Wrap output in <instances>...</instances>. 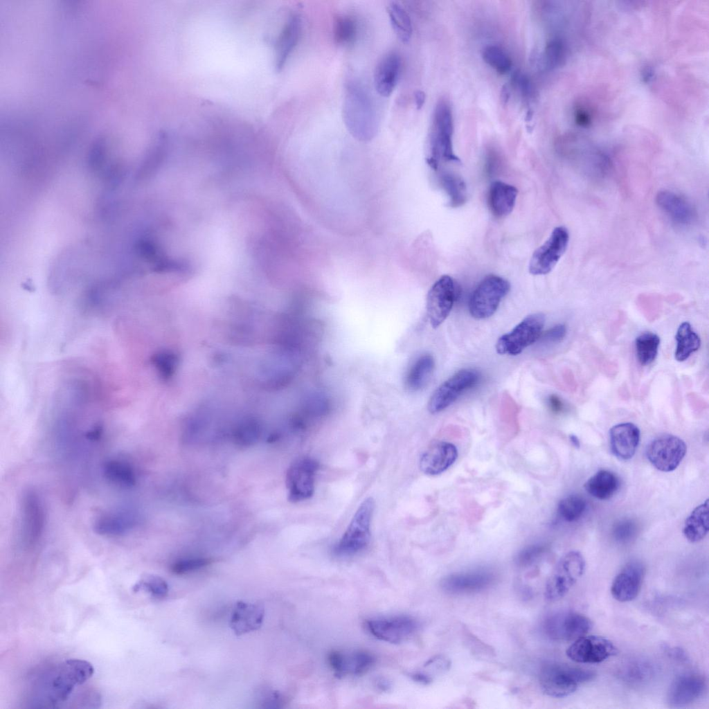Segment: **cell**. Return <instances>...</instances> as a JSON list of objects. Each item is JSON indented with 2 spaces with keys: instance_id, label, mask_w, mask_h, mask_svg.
<instances>
[{
  "instance_id": "cell-42",
  "label": "cell",
  "mask_w": 709,
  "mask_h": 709,
  "mask_svg": "<svg viewBox=\"0 0 709 709\" xmlns=\"http://www.w3.org/2000/svg\"><path fill=\"white\" fill-rule=\"evenodd\" d=\"M482 56L483 60L500 74H505L511 69V59L497 46H486L483 51Z\"/></svg>"
},
{
  "instance_id": "cell-40",
  "label": "cell",
  "mask_w": 709,
  "mask_h": 709,
  "mask_svg": "<svg viewBox=\"0 0 709 709\" xmlns=\"http://www.w3.org/2000/svg\"><path fill=\"white\" fill-rule=\"evenodd\" d=\"M586 508V500L580 495L572 494L562 499L557 506L559 517L566 522H573L583 515Z\"/></svg>"
},
{
  "instance_id": "cell-39",
  "label": "cell",
  "mask_w": 709,
  "mask_h": 709,
  "mask_svg": "<svg viewBox=\"0 0 709 709\" xmlns=\"http://www.w3.org/2000/svg\"><path fill=\"white\" fill-rule=\"evenodd\" d=\"M261 433L260 422L252 417H247L236 425L233 436L235 442L242 446H250L258 440Z\"/></svg>"
},
{
  "instance_id": "cell-8",
  "label": "cell",
  "mask_w": 709,
  "mask_h": 709,
  "mask_svg": "<svg viewBox=\"0 0 709 709\" xmlns=\"http://www.w3.org/2000/svg\"><path fill=\"white\" fill-rule=\"evenodd\" d=\"M545 324V316L541 313L527 316L510 332L502 335L496 343V350L500 354L515 356L539 339Z\"/></svg>"
},
{
  "instance_id": "cell-36",
  "label": "cell",
  "mask_w": 709,
  "mask_h": 709,
  "mask_svg": "<svg viewBox=\"0 0 709 709\" xmlns=\"http://www.w3.org/2000/svg\"><path fill=\"white\" fill-rule=\"evenodd\" d=\"M660 341V337L651 332H643L636 338V357L642 366H648L655 360Z\"/></svg>"
},
{
  "instance_id": "cell-24",
  "label": "cell",
  "mask_w": 709,
  "mask_h": 709,
  "mask_svg": "<svg viewBox=\"0 0 709 709\" xmlns=\"http://www.w3.org/2000/svg\"><path fill=\"white\" fill-rule=\"evenodd\" d=\"M640 432L631 422L620 423L609 431L611 451L620 460H627L635 454L640 442Z\"/></svg>"
},
{
  "instance_id": "cell-7",
  "label": "cell",
  "mask_w": 709,
  "mask_h": 709,
  "mask_svg": "<svg viewBox=\"0 0 709 709\" xmlns=\"http://www.w3.org/2000/svg\"><path fill=\"white\" fill-rule=\"evenodd\" d=\"M510 289V284L506 279L496 275L486 276L471 295L469 302L471 315L477 319L491 316Z\"/></svg>"
},
{
  "instance_id": "cell-52",
  "label": "cell",
  "mask_w": 709,
  "mask_h": 709,
  "mask_svg": "<svg viewBox=\"0 0 709 709\" xmlns=\"http://www.w3.org/2000/svg\"><path fill=\"white\" fill-rule=\"evenodd\" d=\"M414 97L417 109H422L426 100L425 93L423 91L418 90L415 92Z\"/></svg>"
},
{
  "instance_id": "cell-55",
  "label": "cell",
  "mask_w": 709,
  "mask_h": 709,
  "mask_svg": "<svg viewBox=\"0 0 709 709\" xmlns=\"http://www.w3.org/2000/svg\"><path fill=\"white\" fill-rule=\"evenodd\" d=\"M569 438H570V440H571V443L573 444V445L574 447H575L577 448L580 447V440L578 439V438L576 436L571 435L569 436Z\"/></svg>"
},
{
  "instance_id": "cell-14",
  "label": "cell",
  "mask_w": 709,
  "mask_h": 709,
  "mask_svg": "<svg viewBox=\"0 0 709 709\" xmlns=\"http://www.w3.org/2000/svg\"><path fill=\"white\" fill-rule=\"evenodd\" d=\"M365 627L378 640L395 644L413 636L419 628V622L413 617L399 615L370 618L365 622Z\"/></svg>"
},
{
  "instance_id": "cell-35",
  "label": "cell",
  "mask_w": 709,
  "mask_h": 709,
  "mask_svg": "<svg viewBox=\"0 0 709 709\" xmlns=\"http://www.w3.org/2000/svg\"><path fill=\"white\" fill-rule=\"evenodd\" d=\"M387 12L394 32L403 43H407L412 35L411 18L402 6L395 1L389 2Z\"/></svg>"
},
{
  "instance_id": "cell-43",
  "label": "cell",
  "mask_w": 709,
  "mask_h": 709,
  "mask_svg": "<svg viewBox=\"0 0 709 709\" xmlns=\"http://www.w3.org/2000/svg\"><path fill=\"white\" fill-rule=\"evenodd\" d=\"M638 526L636 523L629 519L619 521L614 526L613 536L616 541L620 543H627L634 538L637 534Z\"/></svg>"
},
{
  "instance_id": "cell-3",
  "label": "cell",
  "mask_w": 709,
  "mask_h": 709,
  "mask_svg": "<svg viewBox=\"0 0 709 709\" xmlns=\"http://www.w3.org/2000/svg\"><path fill=\"white\" fill-rule=\"evenodd\" d=\"M452 133L453 119L450 107L445 101H439L433 112L429 152L426 159L427 164L433 170H438L441 161L460 162L453 150Z\"/></svg>"
},
{
  "instance_id": "cell-10",
  "label": "cell",
  "mask_w": 709,
  "mask_h": 709,
  "mask_svg": "<svg viewBox=\"0 0 709 709\" xmlns=\"http://www.w3.org/2000/svg\"><path fill=\"white\" fill-rule=\"evenodd\" d=\"M686 445L680 438L663 434L652 440L646 448V456L658 470L669 472L680 465L686 454Z\"/></svg>"
},
{
  "instance_id": "cell-9",
  "label": "cell",
  "mask_w": 709,
  "mask_h": 709,
  "mask_svg": "<svg viewBox=\"0 0 709 709\" xmlns=\"http://www.w3.org/2000/svg\"><path fill=\"white\" fill-rule=\"evenodd\" d=\"M480 373L471 368L462 369L447 379L433 392L428 403L432 414L440 413L451 405L463 393L476 386Z\"/></svg>"
},
{
  "instance_id": "cell-31",
  "label": "cell",
  "mask_w": 709,
  "mask_h": 709,
  "mask_svg": "<svg viewBox=\"0 0 709 709\" xmlns=\"http://www.w3.org/2000/svg\"><path fill=\"white\" fill-rule=\"evenodd\" d=\"M708 500L697 506L685 521L683 533L692 543L702 540L708 534Z\"/></svg>"
},
{
  "instance_id": "cell-20",
  "label": "cell",
  "mask_w": 709,
  "mask_h": 709,
  "mask_svg": "<svg viewBox=\"0 0 709 709\" xmlns=\"http://www.w3.org/2000/svg\"><path fill=\"white\" fill-rule=\"evenodd\" d=\"M327 661L335 676L340 678L349 674H364L374 665L375 658L370 652L365 650L350 653L332 651L329 654Z\"/></svg>"
},
{
  "instance_id": "cell-15",
  "label": "cell",
  "mask_w": 709,
  "mask_h": 709,
  "mask_svg": "<svg viewBox=\"0 0 709 709\" xmlns=\"http://www.w3.org/2000/svg\"><path fill=\"white\" fill-rule=\"evenodd\" d=\"M456 296L453 278L441 276L431 287L427 297V313L431 326L438 327L449 316Z\"/></svg>"
},
{
  "instance_id": "cell-46",
  "label": "cell",
  "mask_w": 709,
  "mask_h": 709,
  "mask_svg": "<svg viewBox=\"0 0 709 709\" xmlns=\"http://www.w3.org/2000/svg\"><path fill=\"white\" fill-rule=\"evenodd\" d=\"M562 50L563 46L559 40L553 39L546 44L544 61L548 68H553L557 65L562 55Z\"/></svg>"
},
{
  "instance_id": "cell-56",
  "label": "cell",
  "mask_w": 709,
  "mask_h": 709,
  "mask_svg": "<svg viewBox=\"0 0 709 709\" xmlns=\"http://www.w3.org/2000/svg\"><path fill=\"white\" fill-rule=\"evenodd\" d=\"M533 116V111L532 109H529L526 113V120L530 122Z\"/></svg>"
},
{
  "instance_id": "cell-49",
  "label": "cell",
  "mask_w": 709,
  "mask_h": 709,
  "mask_svg": "<svg viewBox=\"0 0 709 709\" xmlns=\"http://www.w3.org/2000/svg\"><path fill=\"white\" fill-rule=\"evenodd\" d=\"M549 409L554 413H562L564 409V404L562 399L555 394L548 395L546 400Z\"/></svg>"
},
{
  "instance_id": "cell-53",
  "label": "cell",
  "mask_w": 709,
  "mask_h": 709,
  "mask_svg": "<svg viewBox=\"0 0 709 709\" xmlns=\"http://www.w3.org/2000/svg\"><path fill=\"white\" fill-rule=\"evenodd\" d=\"M668 653L674 658H676L677 660H679L681 661H685L687 659V656L685 655V653L682 649H681L679 648L674 647V648H672L671 649H669Z\"/></svg>"
},
{
  "instance_id": "cell-2",
  "label": "cell",
  "mask_w": 709,
  "mask_h": 709,
  "mask_svg": "<svg viewBox=\"0 0 709 709\" xmlns=\"http://www.w3.org/2000/svg\"><path fill=\"white\" fill-rule=\"evenodd\" d=\"M343 119L348 132L361 141L371 140L377 131L375 108L365 88L354 80L345 86Z\"/></svg>"
},
{
  "instance_id": "cell-28",
  "label": "cell",
  "mask_w": 709,
  "mask_h": 709,
  "mask_svg": "<svg viewBox=\"0 0 709 709\" xmlns=\"http://www.w3.org/2000/svg\"><path fill=\"white\" fill-rule=\"evenodd\" d=\"M518 190L508 183L496 181L491 183L487 195L490 212L496 217L509 215L515 205Z\"/></svg>"
},
{
  "instance_id": "cell-37",
  "label": "cell",
  "mask_w": 709,
  "mask_h": 709,
  "mask_svg": "<svg viewBox=\"0 0 709 709\" xmlns=\"http://www.w3.org/2000/svg\"><path fill=\"white\" fill-rule=\"evenodd\" d=\"M440 184L449 197L451 207H459L467 200V187L463 179L451 172L442 173Z\"/></svg>"
},
{
  "instance_id": "cell-11",
  "label": "cell",
  "mask_w": 709,
  "mask_h": 709,
  "mask_svg": "<svg viewBox=\"0 0 709 709\" xmlns=\"http://www.w3.org/2000/svg\"><path fill=\"white\" fill-rule=\"evenodd\" d=\"M591 627L588 617L573 611L555 612L546 619L544 625L546 635L561 642L575 640L586 635Z\"/></svg>"
},
{
  "instance_id": "cell-29",
  "label": "cell",
  "mask_w": 709,
  "mask_h": 709,
  "mask_svg": "<svg viewBox=\"0 0 709 709\" xmlns=\"http://www.w3.org/2000/svg\"><path fill=\"white\" fill-rule=\"evenodd\" d=\"M435 361L430 354L418 357L409 368L404 379L406 388L412 392L423 389L433 373Z\"/></svg>"
},
{
  "instance_id": "cell-30",
  "label": "cell",
  "mask_w": 709,
  "mask_h": 709,
  "mask_svg": "<svg viewBox=\"0 0 709 709\" xmlns=\"http://www.w3.org/2000/svg\"><path fill=\"white\" fill-rule=\"evenodd\" d=\"M620 481L613 472L600 469L591 476L584 483L586 491L592 496L600 500L611 499L618 490Z\"/></svg>"
},
{
  "instance_id": "cell-54",
  "label": "cell",
  "mask_w": 709,
  "mask_h": 709,
  "mask_svg": "<svg viewBox=\"0 0 709 709\" xmlns=\"http://www.w3.org/2000/svg\"><path fill=\"white\" fill-rule=\"evenodd\" d=\"M510 90L507 85L503 86L501 91V100L503 105H505L510 98Z\"/></svg>"
},
{
  "instance_id": "cell-38",
  "label": "cell",
  "mask_w": 709,
  "mask_h": 709,
  "mask_svg": "<svg viewBox=\"0 0 709 709\" xmlns=\"http://www.w3.org/2000/svg\"><path fill=\"white\" fill-rule=\"evenodd\" d=\"M358 26L356 19L348 15H338L334 21L333 37L335 42L341 46L352 44L357 36Z\"/></svg>"
},
{
  "instance_id": "cell-16",
  "label": "cell",
  "mask_w": 709,
  "mask_h": 709,
  "mask_svg": "<svg viewBox=\"0 0 709 709\" xmlns=\"http://www.w3.org/2000/svg\"><path fill=\"white\" fill-rule=\"evenodd\" d=\"M21 537L28 546L37 544L42 536L45 525V511L42 501L35 491H26L21 501Z\"/></svg>"
},
{
  "instance_id": "cell-19",
  "label": "cell",
  "mask_w": 709,
  "mask_h": 709,
  "mask_svg": "<svg viewBox=\"0 0 709 709\" xmlns=\"http://www.w3.org/2000/svg\"><path fill=\"white\" fill-rule=\"evenodd\" d=\"M645 573V566L641 562L633 560L626 564L611 584L613 598L621 602L634 600L641 589Z\"/></svg>"
},
{
  "instance_id": "cell-22",
  "label": "cell",
  "mask_w": 709,
  "mask_h": 709,
  "mask_svg": "<svg viewBox=\"0 0 709 709\" xmlns=\"http://www.w3.org/2000/svg\"><path fill=\"white\" fill-rule=\"evenodd\" d=\"M138 523V515L131 510H120L104 512L94 520V532L104 536H119L126 534Z\"/></svg>"
},
{
  "instance_id": "cell-26",
  "label": "cell",
  "mask_w": 709,
  "mask_h": 709,
  "mask_svg": "<svg viewBox=\"0 0 709 709\" xmlns=\"http://www.w3.org/2000/svg\"><path fill=\"white\" fill-rule=\"evenodd\" d=\"M264 616L262 604L237 602L231 618V628L237 636L255 631L261 627Z\"/></svg>"
},
{
  "instance_id": "cell-6",
  "label": "cell",
  "mask_w": 709,
  "mask_h": 709,
  "mask_svg": "<svg viewBox=\"0 0 709 709\" xmlns=\"http://www.w3.org/2000/svg\"><path fill=\"white\" fill-rule=\"evenodd\" d=\"M585 560L578 551H570L558 562L548 579L544 595L548 601L562 598L580 579L585 570Z\"/></svg>"
},
{
  "instance_id": "cell-23",
  "label": "cell",
  "mask_w": 709,
  "mask_h": 709,
  "mask_svg": "<svg viewBox=\"0 0 709 709\" xmlns=\"http://www.w3.org/2000/svg\"><path fill=\"white\" fill-rule=\"evenodd\" d=\"M457 457L458 450L454 444L444 441L437 442L420 456V469L425 474L438 475L451 466Z\"/></svg>"
},
{
  "instance_id": "cell-50",
  "label": "cell",
  "mask_w": 709,
  "mask_h": 709,
  "mask_svg": "<svg viewBox=\"0 0 709 709\" xmlns=\"http://www.w3.org/2000/svg\"><path fill=\"white\" fill-rule=\"evenodd\" d=\"M409 676L414 681L423 685H428L432 681V679L429 675L422 672L410 673Z\"/></svg>"
},
{
  "instance_id": "cell-51",
  "label": "cell",
  "mask_w": 709,
  "mask_h": 709,
  "mask_svg": "<svg viewBox=\"0 0 709 709\" xmlns=\"http://www.w3.org/2000/svg\"><path fill=\"white\" fill-rule=\"evenodd\" d=\"M376 686L382 692H387L391 688V682L386 678H378L376 681Z\"/></svg>"
},
{
  "instance_id": "cell-21",
  "label": "cell",
  "mask_w": 709,
  "mask_h": 709,
  "mask_svg": "<svg viewBox=\"0 0 709 709\" xmlns=\"http://www.w3.org/2000/svg\"><path fill=\"white\" fill-rule=\"evenodd\" d=\"M494 575L488 571H474L451 574L444 577L440 586L451 594H464L483 591L494 582Z\"/></svg>"
},
{
  "instance_id": "cell-25",
  "label": "cell",
  "mask_w": 709,
  "mask_h": 709,
  "mask_svg": "<svg viewBox=\"0 0 709 709\" xmlns=\"http://www.w3.org/2000/svg\"><path fill=\"white\" fill-rule=\"evenodd\" d=\"M656 201L658 207L679 225L691 224L696 217V210L685 197L673 191L663 190L658 192Z\"/></svg>"
},
{
  "instance_id": "cell-5",
  "label": "cell",
  "mask_w": 709,
  "mask_h": 709,
  "mask_svg": "<svg viewBox=\"0 0 709 709\" xmlns=\"http://www.w3.org/2000/svg\"><path fill=\"white\" fill-rule=\"evenodd\" d=\"M375 506V500L370 496L361 502L334 547L336 555L352 556L366 548L370 539V525Z\"/></svg>"
},
{
  "instance_id": "cell-27",
  "label": "cell",
  "mask_w": 709,
  "mask_h": 709,
  "mask_svg": "<svg viewBox=\"0 0 709 709\" xmlns=\"http://www.w3.org/2000/svg\"><path fill=\"white\" fill-rule=\"evenodd\" d=\"M400 69L401 60L395 52L386 53L378 62L374 71V85L380 96L391 95L398 82Z\"/></svg>"
},
{
  "instance_id": "cell-34",
  "label": "cell",
  "mask_w": 709,
  "mask_h": 709,
  "mask_svg": "<svg viewBox=\"0 0 709 709\" xmlns=\"http://www.w3.org/2000/svg\"><path fill=\"white\" fill-rule=\"evenodd\" d=\"M655 674L654 665L645 659H636L624 665L619 672L620 679L630 684H641L652 679Z\"/></svg>"
},
{
  "instance_id": "cell-12",
  "label": "cell",
  "mask_w": 709,
  "mask_h": 709,
  "mask_svg": "<svg viewBox=\"0 0 709 709\" xmlns=\"http://www.w3.org/2000/svg\"><path fill=\"white\" fill-rule=\"evenodd\" d=\"M318 467V463L310 457H302L292 463L287 471L285 479L289 501H303L312 496Z\"/></svg>"
},
{
  "instance_id": "cell-1",
  "label": "cell",
  "mask_w": 709,
  "mask_h": 709,
  "mask_svg": "<svg viewBox=\"0 0 709 709\" xmlns=\"http://www.w3.org/2000/svg\"><path fill=\"white\" fill-rule=\"evenodd\" d=\"M88 661L70 658L36 670L28 681L25 693L28 708H66L80 687L93 674Z\"/></svg>"
},
{
  "instance_id": "cell-4",
  "label": "cell",
  "mask_w": 709,
  "mask_h": 709,
  "mask_svg": "<svg viewBox=\"0 0 709 709\" xmlns=\"http://www.w3.org/2000/svg\"><path fill=\"white\" fill-rule=\"evenodd\" d=\"M592 671L563 663L545 665L539 674V684L548 696L562 698L577 690L580 684L593 679Z\"/></svg>"
},
{
  "instance_id": "cell-13",
  "label": "cell",
  "mask_w": 709,
  "mask_h": 709,
  "mask_svg": "<svg viewBox=\"0 0 709 709\" xmlns=\"http://www.w3.org/2000/svg\"><path fill=\"white\" fill-rule=\"evenodd\" d=\"M569 241V233L564 226L553 229L547 240L533 253L529 262L532 275L550 273L565 253Z\"/></svg>"
},
{
  "instance_id": "cell-32",
  "label": "cell",
  "mask_w": 709,
  "mask_h": 709,
  "mask_svg": "<svg viewBox=\"0 0 709 709\" xmlns=\"http://www.w3.org/2000/svg\"><path fill=\"white\" fill-rule=\"evenodd\" d=\"M105 477L111 483L123 488H131L136 483V476L132 465L120 460H109L103 466Z\"/></svg>"
},
{
  "instance_id": "cell-33",
  "label": "cell",
  "mask_w": 709,
  "mask_h": 709,
  "mask_svg": "<svg viewBox=\"0 0 709 709\" xmlns=\"http://www.w3.org/2000/svg\"><path fill=\"white\" fill-rule=\"evenodd\" d=\"M675 339L676 347L674 357L678 361L686 360L701 346L699 336L692 329L688 322H683L679 325Z\"/></svg>"
},
{
  "instance_id": "cell-17",
  "label": "cell",
  "mask_w": 709,
  "mask_h": 709,
  "mask_svg": "<svg viewBox=\"0 0 709 709\" xmlns=\"http://www.w3.org/2000/svg\"><path fill=\"white\" fill-rule=\"evenodd\" d=\"M618 649L609 639L595 635L583 636L566 650L567 656L579 663H599L616 655Z\"/></svg>"
},
{
  "instance_id": "cell-18",
  "label": "cell",
  "mask_w": 709,
  "mask_h": 709,
  "mask_svg": "<svg viewBox=\"0 0 709 709\" xmlns=\"http://www.w3.org/2000/svg\"><path fill=\"white\" fill-rule=\"evenodd\" d=\"M706 690L704 678L699 674H681L672 682L667 693V701L672 708H682L701 698Z\"/></svg>"
},
{
  "instance_id": "cell-47",
  "label": "cell",
  "mask_w": 709,
  "mask_h": 709,
  "mask_svg": "<svg viewBox=\"0 0 709 709\" xmlns=\"http://www.w3.org/2000/svg\"><path fill=\"white\" fill-rule=\"evenodd\" d=\"M544 550V548L539 545L529 546L518 554L516 562L520 566H528L538 559Z\"/></svg>"
},
{
  "instance_id": "cell-48",
  "label": "cell",
  "mask_w": 709,
  "mask_h": 709,
  "mask_svg": "<svg viewBox=\"0 0 709 709\" xmlns=\"http://www.w3.org/2000/svg\"><path fill=\"white\" fill-rule=\"evenodd\" d=\"M283 703L282 695L276 692H271L263 699V708H280Z\"/></svg>"
},
{
  "instance_id": "cell-41",
  "label": "cell",
  "mask_w": 709,
  "mask_h": 709,
  "mask_svg": "<svg viewBox=\"0 0 709 709\" xmlns=\"http://www.w3.org/2000/svg\"><path fill=\"white\" fill-rule=\"evenodd\" d=\"M134 593L141 591L150 593L154 598H163L168 593V585L161 577L152 574L143 576L132 587Z\"/></svg>"
},
{
  "instance_id": "cell-45",
  "label": "cell",
  "mask_w": 709,
  "mask_h": 709,
  "mask_svg": "<svg viewBox=\"0 0 709 709\" xmlns=\"http://www.w3.org/2000/svg\"><path fill=\"white\" fill-rule=\"evenodd\" d=\"M566 327L564 324H557L542 332L538 341L541 344L551 345L562 342L566 335Z\"/></svg>"
},
{
  "instance_id": "cell-44",
  "label": "cell",
  "mask_w": 709,
  "mask_h": 709,
  "mask_svg": "<svg viewBox=\"0 0 709 709\" xmlns=\"http://www.w3.org/2000/svg\"><path fill=\"white\" fill-rule=\"evenodd\" d=\"M211 563V559L205 557H193L178 560L171 565V571L178 575L200 569Z\"/></svg>"
}]
</instances>
